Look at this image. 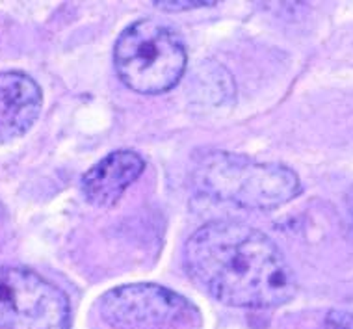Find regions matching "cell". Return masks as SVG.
<instances>
[{
    "label": "cell",
    "instance_id": "1",
    "mask_svg": "<svg viewBox=\"0 0 353 329\" xmlns=\"http://www.w3.org/2000/svg\"><path fill=\"white\" fill-rule=\"evenodd\" d=\"M184 266L199 287L231 307L275 309L298 292L279 248L240 221L218 219L197 229L184 248Z\"/></svg>",
    "mask_w": 353,
    "mask_h": 329
},
{
    "label": "cell",
    "instance_id": "9",
    "mask_svg": "<svg viewBox=\"0 0 353 329\" xmlns=\"http://www.w3.org/2000/svg\"><path fill=\"white\" fill-rule=\"evenodd\" d=\"M154 6L165 12H183V10H194V8L214 6V2H154Z\"/></svg>",
    "mask_w": 353,
    "mask_h": 329
},
{
    "label": "cell",
    "instance_id": "2",
    "mask_svg": "<svg viewBox=\"0 0 353 329\" xmlns=\"http://www.w3.org/2000/svg\"><path fill=\"white\" fill-rule=\"evenodd\" d=\"M192 183L212 199L253 210L277 208L301 192L299 177L290 168L227 151L199 157L192 170Z\"/></svg>",
    "mask_w": 353,
    "mask_h": 329
},
{
    "label": "cell",
    "instance_id": "6",
    "mask_svg": "<svg viewBox=\"0 0 353 329\" xmlns=\"http://www.w3.org/2000/svg\"><path fill=\"white\" fill-rule=\"evenodd\" d=\"M145 170V160L136 151H114L85 171L80 188L97 207H114L130 184Z\"/></svg>",
    "mask_w": 353,
    "mask_h": 329
},
{
    "label": "cell",
    "instance_id": "8",
    "mask_svg": "<svg viewBox=\"0 0 353 329\" xmlns=\"http://www.w3.org/2000/svg\"><path fill=\"white\" fill-rule=\"evenodd\" d=\"M323 329H353V315L346 311H331L323 320Z\"/></svg>",
    "mask_w": 353,
    "mask_h": 329
},
{
    "label": "cell",
    "instance_id": "4",
    "mask_svg": "<svg viewBox=\"0 0 353 329\" xmlns=\"http://www.w3.org/2000/svg\"><path fill=\"white\" fill-rule=\"evenodd\" d=\"M71 305L36 272L0 266V329H69Z\"/></svg>",
    "mask_w": 353,
    "mask_h": 329
},
{
    "label": "cell",
    "instance_id": "5",
    "mask_svg": "<svg viewBox=\"0 0 353 329\" xmlns=\"http://www.w3.org/2000/svg\"><path fill=\"white\" fill-rule=\"evenodd\" d=\"M101 317L116 329H154L195 318V309L170 288L136 283L110 290L99 303Z\"/></svg>",
    "mask_w": 353,
    "mask_h": 329
},
{
    "label": "cell",
    "instance_id": "7",
    "mask_svg": "<svg viewBox=\"0 0 353 329\" xmlns=\"http://www.w3.org/2000/svg\"><path fill=\"white\" fill-rule=\"evenodd\" d=\"M43 93L34 79L19 71L0 73V141L21 138L41 114Z\"/></svg>",
    "mask_w": 353,
    "mask_h": 329
},
{
    "label": "cell",
    "instance_id": "10",
    "mask_svg": "<svg viewBox=\"0 0 353 329\" xmlns=\"http://www.w3.org/2000/svg\"><path fill=\"white\" fill-rule=\"evenodd\" d=\"M347 207H350V216H352L353 221V190L350 192V195H347Z\"/></svg>",
    "mask_w": 353,
    "mask_h": 329
},
{
    "label": "cell",
    "instance_id": "3",
    "mask_svg": "<svg viewBox=\"0 0 353 329\" xmlns=\"http://www.w3.org/2000/svg\"><path fill=\"white\" fill-rule=\"evenodd\" d=\"M188 52L183 37L171 26L140 19L119 34L114 68L123 84L141 95L173 90L184 77Z\"/></svg>",
    "mask_w": 353,
    "mask_h": 329
}]
</instances>
